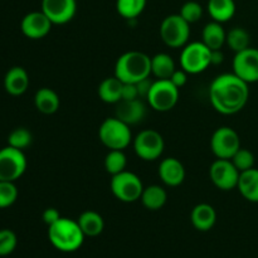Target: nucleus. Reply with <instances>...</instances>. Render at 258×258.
I'll return each mask as SVG.
<instances>
[{"label": "nucleus", "instance_id": "7c9ffc66", "mask_svg": "<svg viewBox=\"0 0 258 258\" xmlns=\"http://www.w3.org/2000/svg\"><path fill=\"white\" fill-rule=\"evenodd\" d=\"M32 140L33 138L29 130H27L25 127H18L9 134L8 144H9V146H13L15 149L24 150L32 144Z\"/></svg>", "mask_w": 258, "mask_h": 258}, {"label": "nucleus", "instance_id": "bb28decb", "mask_svg": "<svg viewBox=\"0 0 258 258\" xmlns=\"http://www.w3.org/2000/svg\"><path fill=\"white\" fill-rule=\"evenodd\" d=\"M175 70V62L168 53H158L151 57V75L156 80H170Z\"/></svg>", "mask_w": 258, "mask_h": 258}, {"label": "nucleus", "instance_id": "ea45409f", "mask_svg": "<svg viewBox=\"0 0 258 258\" xmlns=\"http://www.w3.org/2000/svg\"><path fill=\"white\" fill-rule=\"evenodd\" d=\"M224 60V54L222 49H214L211 53V63L212 66H218L222 64Z\"/></svg>", "mask_w": 258, "mask_h": 258}, {"label": "nucleus", "instance_id": "f03ea898", "mask_svg": "<svg viewBox=\"0 0 258 258\" xmlns=\"http://www.w3.org/2000/svg\"><path fill=\"white\" fill-rule=\"evenodd\" d=\"M151 75V58L144 52L130 50L118 57L115 76L123 83H138Z\"/></svg>", "mask_w": 258, "mask_h": 258}, {"label": "nucleus", "instance_id": "2f4dec72", "mask_svg": "<svg viewBox=\"0 0 258 258\" xmlns=\"http://www.w3.org/2000/svg\"><path fill=\"white\" fill-rule=\"evenodd\" d=\"M18 199V189L14 181L0 180V209L12 207Z\"/></svg>", "mask_w": 258, "mask_h": 258}, {"label": "nucleus", "instance_id": "2eb2a0df", "mask_svg": "<svg viewBox=\"0 0 258 258\" xmlns=\"http://www.w3.org/2000/svg\"><path fill=\"white\" fill-rule=\"evenodd\" d=\"M53 23L49 18L40 10V12L28 13L20 23V29L22 33L29 39H42L52 29Z\"/></svg>", "mask_w": 258, "mask_h": 258}, {"label": "nucleus", "instance_id": "f257e3e1", "mask_svg": "<svg viewBox=\"0 0 258 258\" xmlns=\"http://www.w3.org/2000/svg\"><path fill=\"white\" fill-rule=\"evenodd\" d=\"M248 98V83L233 72L217 76L209 87V100L212 106L222 115L238 113L247 105Z\"/></svg>", "mask_w": 258, "mask_h": 258}, {"label": "nucleus", "instance_id": "5701e85b", "mask_svg": "<svg viewBox=\"0 0 258 258\" xmlns=\"http://www.w3.org/2000/svg\"><path fill=\"white\" fill-rule=\"evenodd\" d=\"M77 222L86 237L100 236L105 228V222H103L102 216L95 211H86L81 213Z\"/></svg>", "mask_w": 258, "mask_h": 258}, {"label": "nucleus", "instance_id": "b1692460", "mask_svg": "<svg viewBox=\"0 0 258 258\" xmlns=\"http://www.w3.org/2000/svg\"><path fill=\"white\" fill-rule=\"evenodd\" d=\"M207 9L214 22L223 24L236 14V3L234 0H208Z\"/></svg>", "mask_w": 258, "mask_h": 258}, {"label": "nucleus", "instance_id": "c756f323", "mask_svg": "<svg viewBox=\"0 0 258 258\" xmlns=\"http://www.w3.org/2000/svg\"><path fill=\"white\" fill-rule=\"evenodd\" d=\"M127 159L123 150H110L105 156V169L111 176L126 170Z\"/></svg>", "mask_w": 258, "mask_h": 258}, {"label": "nucleus", "instance_id": "a211bd4d", "mask_svg": "<svg viewBox=\"0 0 258 258\" xmlns=\"http://www.w3.org/2000/svg\"><path fill=\"white\" fill-rule=\"evenodd\" d=\"M190 222L197 231H211L217 222L216 209H214L211 204H197L190 213Z\"/></svg>", "mask_w": 258, "mask_h": 258}, {"label": "nucleus", "instance_id": "c9c22d12", "mask_svg": "<svg viewBox=\"0 0 258 258\" xmlns=\"http://www.w3.org/2000/svg\"><path fill=\"white\" fill-rule=\"evenodd\" d=\"M136 98H140L136 83H123L122 93H121V100L130 101V100H136Z\"/></svg>", "mask_w": 258, "mask_h": 258}, {"label": "nucleus", "instance_id": "412c9836", "mask_svg": "<svg viewBox=\"0 0 258 258\" xmlns=\"http://www.w3.org/2000/svg\"><path fill=\"white\" fill-rule=\"evenodd\" d=\"M34 105L35 108L43 115H53L59 108V96L52 88L43 87L35 92Z\"/></svg>", "mask_w": 258, "mask_h": 258}, {"label": "nucleus", "instance_id": "6e6552de", "mask_svg": "<svg viewBox=\"0 0 258 258\" xmlns=\"http://www.w3.org/2000/svg\"><path fill=\"white\" fill-rule=\"evenodd\" d=\"M212 50L203 42H193L184 45L180 54V66L189 75L204 72L211 63Z\"/></svg>", "mask_w": 258, "mask_h": 258}, {"label": "nucleus", "instance_id": "7ed1b4c3", "mask_svg": "<svg viewBox=\"0 0 258 258\" xmlns=\"http://www.w3.org/2000/svg\"><path fill=\"white\" fill-rule=\"evenodd\" d=\"M85 237L78 222L64 217H60L54 224L48 227L49 242L60 252H75L80 249Z\"/></svg>", "mask_w": 258, "mask_h": 258}, {"label": "nucleus", "instance_id": "cd10ccee", "mask_svg": "<svg viewBox=\"0 0 258 258\" xmlns=\"http://www.w3.org/2000/svg\"><path fill=\"white\" fill-rule=\"evenodd\" d=\"M251 43V35L244 28L236 27L232 28L226 35V44L233 50L234 53H238L241 50L247 49Z\"/></svg>", "mask_w": 258, "mask_h": 258}, {"label": "nucleus", "instance_id": "473e14b6", "mask_svg": "<svg viewBox=\"0 0 258 258\" xmlns=\"http://www.w3.org/2000/svg\"><path fill=\"white\" fill-rule=\"evenodd\" d=\"M179 14L189 24H193V23H197L198 20H201V18L203 17V7L198 2L190 0V2L184 3Z\"/></svg>", "mask_w": 258, "mask_h": 258}, {"label": "nucleus", "instance_id": "58836bf2", "mask_svg": "<svg viewBox=\"0 0 258 258\" xmlns=\"http://www.w3.org/2000/svg\"><path fill=\"white\" fill-rule=\"evenodd\" d=\"M151 85H153V82H151V81H149V78H145V80H143V81H140V82L136 83V86H138V90H139V95H140V98L148 97V93H149V91H150Z\"/></svg>", "mask_w": 258, "mask_h": 258}, {"label": "nucleus", "instance_id": "ddd939ff", "mask_svg": "<svg viewBox=\"0 0 258 258\" xmlns=\"http://www.w3.org/2000/svg\"><path fill=\"white\" fill-rule=\"evenodd\" d=\"M233 73L244 82H258V49L248 47L236 53L233 58Z\"/></svg>", "mask_w": 258, "mask_h": 258}, {"label": "nucleus", "instance_id": "72a5a7b5", "mask_svg": "<svg viewBox=\"0 0 258 258\" xmlns=\"http://www.w3.org/2000/svg\"><path fill=\"white\" fill-rule=\"evenodd\" d=\"M231 160L232 163L234 164V166L238 169L239 173L254 168V155L253 153H251V151L247 150V149H239V150L234 154L233 158H232Z\"/></svg>", "mask_w": 258, "mask_h": 258}, {"label": "nucleus", "instance_id": "423d86ee", "mask_svg": "<svg viewBox=\"0 0 258 258\" xmlns=\"http://www.w3.org/2000/svg\"><path fill=\"white\" fill-rule=\"evenodd\" d=\"M190 37V24L180 14H171L164 18L160 24V38L168 47L183 48Z\"/></svg>", "mask_w": 258, "mask_h": 258}, {"label": "nucleus", "instance_id": "9b49d317", "mask_svg": "<svg viewBox=\"0 0 258 258\" xmlns=\"http://www.w3.org/2000/svg\"><path fill=\"white\" fill-rule=\"evenodd\" d=\"M211 149L217 159L231 160L234 154L241 149V139L236 130L228 126H222L212 135Z\"/></svg>", "mask_w": 258, "mask_h": 258}, {"label": "nucleus", "instance_id": "f704fd0d", "mask_svg": "<svg viewBox=\"0 0 258 258\" xmlns=\"http://www.w3.org/2000/svg\"><path fill=\"white\" fill-rule=\"evenodd\" d=\"M17 234L10 229H0V257L9 256L17 248Z\"/></svg>", "mask_w": 258, "mask_h": 258}, {"label": "nucleus", "instance_id": "dca6fc26", "mask_svg": "<svg viewBox=\"0 0 258 258\" xmlns=\"http://www.w3.org/2000/svg\"><path fill=\"white\" fill-rule=\"evenodd\" d=\"M146 115V107L140 98L125 101L121 100L116 103L115 116L127 125H136L144 120Z\"/></svg>", "mask_w": 258, "mask_h": 258}, {"label": "nucleus", "instance_id": "9d476101", "mask_svg": "<svg viewBox=\"0 0 258 258\" xmlns=\"http://www.w3.org/2000/svg\"><path fill=\"white\" fill-rule=\"evenodd\" d=\"M27 170V158L23 150L8 145L0 150V180L15 181Z\"/></svg>", "mask_w": 258, "mask_h": 258}, {"label": "nucleus", "instance_id": "4468645a", "mask_svg": "<svg viewBox=\"0 0 258 258\" xmlns=\"http://www.w3.org/2000/svg\"><path fill=\"white\" fill-rule=\"evenodd\" d=\"M42 12L53 24H67L75 18L77 3L76 0H42Z\"/></svg>", "mask_w": 258, "mask_h": 258}, {"label": "nucleus", "instance_id": "aec40b11", "mask_svg": "<svg viewBox=\"0 0 258 258\" xmlns=\"http://www.w3.org/2000/svg\"><path fill=\"white\" fill-rule=\"evenodd\" d=\"M237 189L246 201L258 203V169H249L239 174Z\"/></svg>", "mask_w": 258, "mask_h": 258}, {"label": "nucleus", "instance_id": "4c0bfd02", "mask_svg": "<svg viewBox=\"0 0 258 258\" xmlns=\"http://www.w3.org/2000/svg\"><path fill=\"white\" fill-rule=\"evenodd\" d=\"M59 218H60V214L55 208H47L44 212H43V222H44L48 227L54 224Z\"/></svg>", "mask_w": 258, "mask_h": 258}, {"label": "nucleus", "instance_id": "c85d7f7f", "mask_svg": "<svg viewBox=\"0 0 258 258\" xmlns=\"http://www.w3.org/2000/svg\"><path fill=\"white\" fill-rule=\"evenodd\" d=\"M146 7V0H116V10L125 19H136Z\"/></svg>", "mask_w": 258, "mask_h": 258}, {"label": "nucleus", "instance_id": "f3484780", "mask_svg": "<svg viewBox=\"0 0 258 258\" xmlns=\"http://www.w3.org/2000/svg\"><path fill=\"white\" fill-rule=\"evenodd\" d=\"M159 176L168 186H178L185 179V168L175 158H166L159 165Z\"/></svg>", "mask_w": 258, "mask_h": 258}, {"label": "nucleus", "instance_id": "4be33fe9", "mask_svg": "<svg viewBox=\"0 0 258 258\" xmlns=\"http://www.w3.org/2000/svg\"><path fill=\"white\" fill-rule=\"evenodd\" d=\"M226 35L227 32L224 30L222 23L211 22L206 24L202 32V42L207 45L211 50L222 49L226 44Z\"/></svg>", "mask_w": 258, "mask_h": 258}, {"label": "nucleus", "instance_id": "a878e982", "mask_svg": "<svg viewBox=\"0 0 258 258\" xmlns=\"http://www.w3.org/2000/svg\"><path fill=\"white\" fill-rule=\"evenodd\" d=\"M123 82H121L116 76L107 77L98 85V97L106 103H117L121 101Z\"/></svg>", "mask_w": 258, "mask_h": 258}, {"label": "nucleus", "instance_id": "393cba45", "mask_svg": "<svg viewBox=\"0 0 258 258\" xmlns=\"http://www.w3.org/2000/svg\"><path fill=\"white\" fill-rule=\"evenodd\" d=\"M140 201L143 206L149 211H159L165 206L166 201H168V194L163 186L154 184V185L144 188Z\"/></svg>", "mask_w": 258, "mask_h": 258}, {"label": "nucleus", "instance_id": "e433bc0d", "mask_svg": "<svg viewBox=\"0 0 258 258\" xmlns=\"http://www.w3.org/2000/svg\"><path fill=\"white\" fill-rule=\"evenodd\" d=\"M188 75L189 73H186L183 68L181 70H175V72L171 75L170 81L173 82L174 86H176L180 90L183 86H185L186 81H188Z\"/></svg>", "mask_w": 258, "mask_h": 258}, {"label": "nucleus", "instance_id": "1a4fd4ad", "mask_svg": "<svg viewBox=\"0 0 258 258\" xmlns=\"http://www.w3.org/2000/svg\"><path fill=\"white\" fill-rule=\"evenodd\" d=\"M165 149V141L160 133L153 128L143 130L134 139V150L144 161H154L160 158Z\"/></svg>", "mask_w": 258, "mask_h": 258}, {"label": "nucleus", "instance_id": "20e7f679", "mask_svg": "<svg viewBox=\"0 0 258 258\" xmlns=\"http://www.w3.org/2000/svg\"><path fill=\"white\" fill-rule=\"evenodd\" d=\"M100 141L108 150H123L133 141L130 125L125 123L116 116L108 117L98 128Z\"/></svg>", "mask_w": 258, "mask_h": 258}, {"label": "nucleus", "instance_id": "0eeeda50", "mask_svg": "<svg viewBox=\"0 0 258 258\" xmlns=\"http://www.w3.org/2000/svg\"><path fill=\"white\" fill-rule=\"evenodd\" d=\"M149 105L158 112L173 110L179 101V88L170 80H156L148 93Z\"/></svg>", "mask_w": 258, "mask_h": 258}, {"label": "nucleus", "instance_id": "39448f33", "mask_svg": "<svg viewBox=\"0 0 258 258\" xmlns=\"http://www.w3.org/2000/svg\"><path fill=\"white\" fill-rule=\"evenodd\" d=\"M110 189L116 199L123 203H134L141 198L144 185L141 179L131 171H122L112 175Z\"/></svg>", "mask_w": 258, "mask_h": 258}, {"label": "nucleus", "instance_id": "6ab92c4d", "mask_svg": "<svg viewBox=\"0 0 258 258\" xmlns=\"http://www.w3.org/2000/svg\"><path fill=\"white\" fill-rule=\"evenodd\" d=\"M4 87L12 96H20L29 87V76L23 67L15 66L7 72L4 78Z\"/></svg>", "mask_w": 258, "mask_h": 258}, {"label": "nucleus", "instance_id": "f8f14e48", "mask_svg": "<svg viewBox=\"0 0 258 258\" xmlns=\"http://www.w3.org/2000/svg\"><path fill=\"white\" fill-rule=\"evenodd\" d=\"M239 170L229 159H217L209 168V176L214 186L224 191L237 188Z\"/></svg>", "mask_w": 258, "mask_h": 258}]
</instances>
